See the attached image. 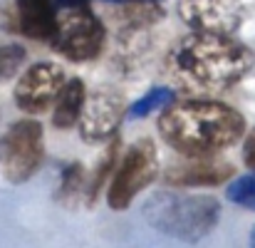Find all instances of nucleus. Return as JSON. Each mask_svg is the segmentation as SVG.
<instances>
[{"label": "nucleus", "instance_id": "nucleus-10", "mask_svg": "<svg viewBox=\"0 0 255 248\" xmlns=\"http://www.w3.org/2000/svg\"><path fill=\"white\" fill-rule=\"evenodd\" d=\"M236 169L231 162L218 159V154L208 157H186L183 162H176L164 171V181L171 186H218L223 181H231Z\"/></svg>", "mask_w": 255, "mask_h": 248}, {"label": "nucleus", "instance_id": "nucleus-9", "mask_svg": "<svg viewBox=\"0 0 255 248\" xmlns=\"http://www.w3.org/2000/svg\"><path fill=\"white\" fill-rule=\"evenodd\" d=\"M178 17L193 32L236 35L246 17V5L243 0H183Z\"/></svg>", "mask_w": 255, "mask_h": 248}, {"label": "nucleus", "instance_id": "nucleus-5", "mask_svg": "<svg viewBox=\"0 0 255 248\" xmlns=\"http://www.w3.org/2000/svg\"><path fill=\"white\" fill-rule=\"evenodd\" d=\"M45 159L42 124L35 119H20L10 124L0 137V174L7 184H25L37 174Z\"/></svg>", "mask_w": 255, "mask_h": 248}, {"label": "nucleus", "instance_id": "nucleus-17", "mask_svg": "<svg viewBox=\"0 0 255 248\" xmlns=\"http://www.w3.org/2000/svg\"><path fill=\"white\" fill-rule=\"evenodd\" d=\"M226 196L231 204L241 206V209H251L255 211V169L243 174V176H236L228 189H226Z\"/></svg>", "mask_w": 255, "mask_h": 248}, {"label": "nucleus", "instance_id": "nucleus-1", "mask_svg": "<svg viewBox=\"0 0 255 248\" xmlns=\"http://www.w3.org/2000/svg\"><path fill=\"white\" fill-rule=\"evenodd\" d=\"M159 134L181 157L221 154L246 134V117L216 99H181L164 107Z\"/></svg>", "mask_w": 255, "mask_h": 248}, {"label": "nucleus", "instance_id": "nucleus-16", "mask_svg": "<svg viewBox=\"0 0 255 248\" xmlns=\"http://www.w3.org/2000/svg\"><path fill=\"white\" fill-rule=\"evenodd\" d=\"M87 189V174L85 166L80 162H72L62 169V184H60V191H57V199L62 204H75L80 196H85Z\"/></svg>", "mask_w": 255, "mask_h": 248}, {"label": "nucleus", "instance_id": "nucleus-18", "mask_svg": "<svg viewBox=\"0 0 255 248\" xmlns=\"http://www.w3.org/2000/svg\"><path fill=\"white\" fill-rule=\"evenodd\" d=\"M27 52L22 45L17 42H10V45H0V82L2 80H10L25 62Z\"/></svg>", "mask_w": 255, "mask_h": 248}, {"label": "nucleus", "instance_id": "nucleus-13", "mask_svg": "<svg viewBox=\"0 0 255 248\" xmlns=\"http://www.w3.org/2000/svg\"><path fill=\"white\" fill-rule=\"evenodd\" d=\"M122 7H117L112 12L114 22L122 27V30H144V27H151L156 25L161 17H164V10L156 5V2H141V0H131V2H119Z\"/></svg>", "mask_w": 255, "mask_h": 248}, {"label": "nucleus", "instance_id": "nucleus-15", "mask_svg": "<svg viewBox=\"0 0 255 248\" xmlns=\"http://www.w3.org/2000/svg\"><path fill=\"white\" fill-rule=\"evenodd\" d=\"M173 97H176V94H173L171 87L156 84V87H151L146 94H141L136 102H131V107H127V114H129L131 119H144V117H149L151 112L166 107Z\"/></svg>", "mask_w": 255, "mask_h": 248}, {"label": "nucleus", "instance_id": "nucleus-11", "mask_svg": "<svg viewBox=\"0 0 255 248\" xmlns=\"http://www.w3.org/2000/svg\"><path fill=\"white\" fill-rule=\"evenodd\" d=\"M57 25L55 0H15V27L25 37L47 40Z\"/></svg>", "mask_w": 255, "mask_h": 248}, {"label": "nucleus", "instance_id": "nucleus-4", "mask_svg": "<svg viewBox=\"0 0 255 248\" xmlns=\"http://www.w3.org/2000/svg\"><path fill=\"white\" fill-rule=\"evenodd\" d=\"M47 42L57 55L70 62H89L104 50L107 27L89 7L72 5L62 17H57V25Z\"/></svg>", "mask_w": 255, "mask_h": 248}, {"label": "nucleus", "instance_id": "nucleus-6", "mask_svg": "<svg viewBox=\"0 0 255 248\" xmlns=\"http://www.w3.org/2000/svg\"><path fill=\"white\" fill-rule=\"evenodd\" d=\"M161 171L159 164V149L151 139H139L131 144V149L124 154V159L119 162L114 176H109V191H107V199H109V206L114 211H124L131 206V201L144 191L149 189L156 176Z\"/></svg>", "mask_w": 255, "mask_h": 248}, {"label": "nucleus", "instance_id": "nucleus-19", "mask_svg": "<svg viewBox=\"0 0 255 248\" xmlns=\"http://www.w3.org/2000/svg\"><path fill=\"white\" fill-rule=\"evenodd\" d=\"M243 162L251 166V169H255V127L251 129V134L243 142Z\"/></svg>", "mask_w": 255, "mask_h": 248}, {"label": "nucleus", "instance_id": "nucleus-14", "mask_svg": "<svg viewBox=\"0 0 255 248\" xmlns=\"http://www.w3.org/2000/svg\"><path fill=\"white\" fill-rule=\"evenodd\" d=\"M112 144L107 147V152L102 154V159H99V164L97 169L87 176V189H85V199L87 204L92 206L94 201H97V196L102 194V189H104V184L109 181V176H112V169L117 164V157H119V139L117 137H112L109 139Z\"/></svg>", "mask_w": 255, "mask_h": 248}, {"label": "nucleus", "instance_id": "nucleus-20", "mask_svg": "<svg viewBox=\"0 0 255 248\" xmlns=\"http://www.w3.org/2000/svg\"><path fill=\"white\" fill-rule=\"evenodd\" d=\"M89 0H55L57 7H72V5H85Z\"/></svg>", "mask_w": 255, "mask_h": 248}, {"label": "nucleus", "instance_id": "nucleus-21", "mask_svg": "<svg viewBox=\"0 0 255 248\" xmlns=\"http://www.w3.org/2000/svg\"><path fill=\"white\" fill-rule=\"evenodd\" d=\"M109 2H131V0H109ZM141 2H159V0H141Z\"/></svg>", "mask_w": 255, "mask_h": 248}, {"label": "nucleus", "instance_id": "nucleus-22", "mask_svg": "<svg viewBox=\"0 0 255 248\" xmlns=\"http://www.w3.org/2000/svg\"><path fill=\"white\" fill-rule=\"evenodd\" d=\"M251 246H255V226H253V231H251Z\"/></svg>", "mask_w": 255, "mask_h": 248}, {"label": "nucleus", "instance_id": "nucleus-8", "mask_svg": "<svg viewBox=\"0 0 255 248\" xmlns=\"http://www.w3.org/2000/svg\"><path fill=\"white\" fill-rule=\"evenodd\" d=\"M67 82L65 67L57 62H35L30 65L15 84V104L27 114H42L57 99L62 84Z\"/></svg>", "mask_w": 255, "mask_h": 248}, {"label": "nucleus", "instance_id": "nucleus-12", "mask_svg": "<svg viewBox=\"0 0 255 248\" xmlns=\"http://www.w3.org/2000/svg\"><path fill=\"white\" fill-rule=\"evenodd\" d=\"M87 97V87L80 77H72L62 84L57 99L52 102L55 109H52V124L57 129H70L77 119H80V112H82V104H85Z\"/></svg>", "mask_w": 255, "mask_h": 248}, {"label": "nucleus", "instance_id": "nucleus-7", "mask_svg": "<svg viewBox=\"0 0 255 248\" xmlns=\"http://www.w3.org/2000/svg\"><path fill=\"white\" fill-rule=\"evenodd\" d=\"M127 117V97L114 87H99L85 97L80 112V137L87 144H104L117 137Z\"/></svg>", "mask_w": 255, "mask_h": 248}, {"label": "nucleus", "instance_id": "nucleus-23", "mask_svg": "<svg viewBox=\"0 0 255 248\" xmlns=\"http://www.w3.org/2000/svg\"><path fill=\"white\" fill-rule=\"evenodd\" d=\"M0 114H2V109H0Z\"/></svg>", "mask_w": 255, "mask_h": 248}, {"label": "nucleus", "instance_id": "nucleus-2", "mask_svg": "<svg viewBox=\"0 0 255 248\" xmlns=\"http://www.w3.org/2000/svg\"><path fill=\"white\" fill-rule=\"evenodd\" d=\"M173 67L206 89H228L255 67V55L233 35L191 32L171 52Z\"/></svg>", "mask_w": 255, "mask_h": 248}, {"label": "nucleus", "instance_id": "nucleus-3", "mask_svg": "<svg viewBox=\"0 0 255 248\" xmlns=\"http://www.w3.org/2000/svg\"><path fill=\"white\" fill-rule=\"evenodd\" d=\"M141 216L151 229L169 239L181 244H198L216 229L221 219V204L206 194L156 191L144 201Z\"/></svg>", "mask_w": 255, "mask_h": 248}]
</instances>
